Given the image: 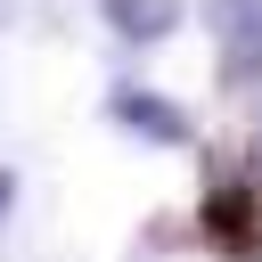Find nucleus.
I'll list each match as a JSON object with an SVG mask.
<instances>
[{
    "instance_id": "f03ea898",
    "label": "nucleus",
    "mask_w": 262,
    "mask_h": 262,
    "mask_svg": "<svg viewBox=\"0 0 262 262\" xmlns=\"http://www.w3.org/2000/svg\"><path fill=\"white\" fill-rule=\"evenodd\" d=\"M205 25H213V49H221L229 82L262 74V0H205Z\"/></svg>"
},
{
    "instance_id": "f257e3e1",
    "label": "nucleus",
    "mask_w": 262,
    "mask_h": 262,
    "mask_svg": "<svg viewBox=\"0 0 262 262\" xmlns=\"http://www.w3.org/2000/svg\"><path fill=\"white\" fill-rule=\"evenodd\" d=\"M205 237H213L229 262H262V188L221 180V188L205 196Z\"/></svg>"
},
{
    "instance_id": "20e7f679",
    "label": "nucleus",
    "mask_w": 262,
    "mask_h": 262,
    "mask_svg": "<svg viewBox=\"0 0 262 262\" xmlns=\"http://www.w3.org/2000/svg\"><path fill=\"white\" fill-rule=\"evenodd\" d=\"M98 8H106V25L123 41H164L180 25V0H98Z\"/></svg>"
},
{
    "instance_id": "39448f33",
    "label": "nucleus",
    "mask_w": 262,
    "mask_h": 262,
    "mask_svg": "<svg viewBox=\"0 0 262 262\" xmlns=\"http://www.w3.org/2000/svg\"><path fill=\"white\" fill-rule=\"evenodd\" d=\"M8 205H16V180H8V172H0V221H8Z\"/></svg>"
},
{
    "instance_id": "7ed1b4c3",
    "label": "nucleus",
    "mask_w": 262,
    "mask_h": 262,
    "mask_svg": "<svg viewBox=\"0 0 262 262\" xmlns=\"http://www.w3.org/2000/svg\"><path fill=\"white\" fill-rule=\"evenodd\" d=\"M115 123H131L139 139H164V147H188V139H196V123H188L180 106H164L156 90H139V82L115 90Z\"/></svg>"
},
{
    "instance_id": "423d86ee",
    "label": "nucleus",
    "mask_w": 262,
    "mask_h": 262,
    "mask_svg": "<svg viewBox=\"0 0 262 262\" xmlns=\"http://www.w3.org/2000/svg\"><path fill=\"white\" fill-rule=\"evenodd\" d=\"M254 156H262V115H254Z\"/></svg>"
}]
</instances>
